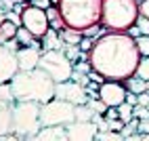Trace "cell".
Listing matches in <instances>:
<instances>
[{
    "label": "cell",
    "instance_id": "cell-1",
    "mask_svg": "<svg viewBox=\"0 0 149 141\" xmlns=\"http://www.w3.org/2000/svg\"><path fill=\"white\" fill-rule=\"evenodd\" d=\"M88 61L93 69L99 72L105 80H128L134 76L141 53L136 40L128 32H107L95 38L93 48L88 51Z\"/></svg>",
    "mask_w": 149,
    "mask_h": 141
},
{
    "label": "cell",
    "instance_id": "cell-2",
    "mask_svg": "<svg viewBox=\"0 0 149 141\" xmlns=\"http://www.w3.org/2000/svg\"><path fill=\"white\" fill-rule=\"evenodd\" d=\"M57 82L42 72L40 67L36 69H19L11 80V93L15 101H36L44 103L55 97Z\"/></svg>",
    "mask_w": 149,
    "mask_h": 141
},
{
    "label": "cell",
    "instance_id": "cell-3",
    "mask_svg": "<svg viewBox=\"0 0 149 141\" xmlns=\"http://www.w3.org/2000/svg\"><path fill=\"white\" fill-rule=\"evenodd\" d=\"M59 13L67 27L84 32V29L101 23L103 0H59Z\"/></svg>",
    "mask_w": 149,
    "mask_h": 141
},
{
    "label": "cell",
    "instance_id": "cell-4",
    "mask_svg": "<svg viewBox=\"0 0 149 141\" xmlns=\"http://www.w3.org/2000/svg\"><path fill=\"white\" fill-rule=\"evenodd\" d=\"M136 0H103L101 25L109 32H128L139 19Z\"/></svg>",
    "mask_w": 149,
    "mask_h": 141
},
{
    "label": "cell",
    "instance_id": "cell-5",
    "mask_svg": "<svg viewBox=\"0 0 149 141\" xmlns=\"http://www.w3.org/2000/svg\"><path fill=\"white\" fill-rule=\"evenodd\" d=\"M42 128L40 103L36 101H15L13 103V133L17 139H36V133Z\"/></svg>",
    "mask_w": 149,
    "mask_h": 141
},
{
    "label": "cell",
    "instance_id": "cell-6",
    "mask_svg": "<svg viewBox=\"0 0 149 141\" xmlns=\"http://www.w3.org/2000/svg\"><path fill=\"white\" fill-rule=\"evenodd\" d=\"M76 120V105L65 101V99L53 97L48 101L40 103V122L42 126H67Z\"/></svg>",
    "mask_w": 149,
    "mask_h": 141
},
{
    "label": "cell",
    "instance_id": "cell-7",
    "mask_svg": "<svg viewBox=\"0 0 149 141\" xmlns=\"http://www.w3.org/2000/svg\"><path fill=\"white\" fill-rule=\"evenodd\" d=\"M38 67L46 72L55 82H63V80H69L74 74V63L63 51L59 48H51V51H42L40 55V63Z\"/></svg>",
    "mask_w": 149,
    "mask_h": 141
},
{
    "label": "cell",
    "instance_id": "cell-8",
    "mask_svg": "<svg viewBox=\"0 0 149 141\" xmlns=\"http://www.w3.org/2000/svg\"><path fill=\"white\" fill-rule=\"evenodd\" d=\"M21 25L29 29L38 40H42V36L51 29V21H48L46 8L38 6V4H27L21 11Z\"/></svg>",
    "mask_w": 149,
    "mask_h": 141
},
{
    "label": "cell",
    "instance_id": "cell-9",
    "mask_svg": "<svg viewBox=\"0 0 149 141\" xmlns=\"http://www.w3.org/2000/svg\"><path fill=\"white\" fill-rule=\"evenodd\" d=\"M126 93H128V88L120 80H103V82L99 84V99H101L107 107H118L120 103H124Z\"/></svg>",
    "mask_w": 149,
    "mask_h": 141
},
{
    "label": "cell",
    "instance_id": "cell-10",
    "mask_svg": "<svg viewBox=\"0 0 149 141\" xmlns=\"http://www.w3.org/2000/svg\"><path fill=\"white\" fill-rule=\"evenodd\" d=\"M55 97L59 99H65V101L74 103V105H80V103H86L88 101V95L86 90L80 82H76V80H63V82H57L55 86Z\"/></svg>",
    "mask_w": 149,
    "mask_h": 141
},
{
    "label": "cell",
    "instance_id": "cell-11",
    "mask_svg": "<svg viewBox=\"0 0 149 141\" xmlns=\"http://www.w3.org/2000/svg\"><path fill=\"white\" fill-rule=\"evenodd\" d=\"M15 55H17L19 69H36L38 63H40V55H42V42L36 40L34 44L19 46Z\"/></svg>",
    "mask_w": 149,
    "mask_h": 141
},
{
    "label": "cell",
    "instance_id": "cell-12",
    "mask_svg": "<svg viewBox=\"0 0 149 141\" xmlns=\"http://www.w3.org/2000/svg\"><path fill=\"white\" fill-rule=\"evenodd\" d=\"M65 128H67V139L69 141H91L99 133V128L93 120H74Z\"/></svg>",
    "mask_w": 149,
    "mask_h": 141
},
{
    "label": "cell",
    "instance_id": "cell-13",
    "mask_svg": "<svg viewBox=\"0 0 149 141\" xmlns=\"http://www.w3.org/2000/svg\"><path fill=\"white\" fill-rule=\"evenodd\" d=\"M19 72L17 55L6 44H0V82H11L13 76Z\"/></svg>",
    "mask_w": 149,
    "mask_h": 141
},
{
    "label": "cell",
    "instance_id": "cell-14",
    "mask_svg": "<svg viewBox=\"0 0 149 141\" xmlns=\"http://www.w3.org/2000/svg\"><path fill=\"white\" fill-rule=\"evenodd\" d=\"M13 103L15 101L0 99V137L13 133Z\"/></svg>",
    "mask_w": 149,
    "mask_h": 141
},
{
    "label": "cell",
    "instance_id": "cell-15",
    "mask_svg": "<svg viewBox=\"0 0 149 141\" xmlns=\"http://www.w3.org/2000/svg\"><path fill=\"white\" fill-rule=\"evenodd\" d=\"M36 139H53V141H65L67 139V128L65 126H59V124H53V126H42L40 130L36 133Z\"/></svg>",
    "mask_w": 149,
    "mask_h": 141
},
{
    "label": "cell",
    "instance_id": "cell-16",
    "mask_svg": "<svg viewBox=\"0 0 149 141\" xmlns=\"http://www.w3.org/2000/svg\"><path fill=\"white\" fill-rule=\"evenodd\" d=\"M65 42L61 40L59 36V29H48V32L42 36V51H51V48H59V51H63Z\"/></svg>",
    "mask_w": 149,
    "mask_h": 141
},
{
    "label": "cell",
    "instance_id": "cell-17",
    "mask_svg": "<svg viewBox=\"0 0 149 141\" xmlns=\"http://www.w3.org/2000/svg\"><path fill=\"white\" fill-rule=\"evenodd\" d=\"M59 36H61V40L65 44H80V40L84 38L82 32H78V29H72V27H63L61 32H59Z\"/></svg>",
    "mask_w": 149,
    "mask_h": 141
},
{
    "label": "cell",
    "instance_id": "cell-18",
    "mask_svg": "<svg viewBox=\"0 0 149 141\" xmlns=\"http://www.w3.org/2000/svg\"><path fill=\"white\" fill-rule=\"evenodd\" d=\"M124 84H126V88L130 90V93H136V95L147 90V80L139 78V76H130L128 80H124Z\"/></svg>",
    "mask_w": 149,
    "mask_h": 141
},
{
    "label": "cell",
    "instance_id": "cell-19",
    "mask_svg": "<svg viewBox=\"0 0 149 141\" xmlns=\"http://www.w3.org/2000/svg\"><path fill=\"white\" fill-rule=\"evenodd\" d=\"M17 40H19V44H21V46H25V44H34L36 42V36L32 34V32H29V29H25L23 25H19V29H17V36H15Z\"/></svg>",
    "mask_w": 149,
    "mask_h": 141
},
{
    "label": "cell",
    "instance_id": "cell-20",
    "mask_svg": "<svg viewBox=\"0 0 149 141\" xmlns=\"http://www.w3.org/2000/svg\"><path fill=\"white\" fill-rule=\"evenodd\" d=\"M132 103H128V101H124V103H120V105H118V118H120L122 120V122L126 124L128 122V120H132L134 118V114H132Z\"/></svg>",
    "mask_w": 149,
    "mask_h": 141
},
{
    "label": "cell",
    "instance_id": "cell-21",
    "mask_svg": "<svg viewBox=\"0 0 149 141\" xmlns=\"http://www.w3.org/2000/svg\"><path fill=\"white\" fill-rule=\"evenodd\" d=\"M95 112L93 107H88V103H80L76 105V120H93Z\"/></svg>",
    "mask_w": 149,
    "mask_h": 141
},
{
    "label": "cell",
    "instance_id": "cell-22",
    "mask_svg": "<svg viewBox=\"0 0 149 141\" xmlns=\"http://www.w3.org/2000/svg\"><path fill=\"white\" fill-rule=\"evenodd\" d=\"M134 40H136V46H139L141 57H147L149 55V34H139Z\"/></svg>",
    "mask_w": 149,
    "mask_h": 141
},
{
    "label": "cell",
    "instance_id": "cell-23",
    "mask_svg": "<svg viewBox=\"0 0 149 141\" xmlns=\"http://www.w3.org/2000/svg\"><path fill=\"white\" fill-rule=\"evenodd\" d=\"M134 76L143 78V80H149V55H147V57H141V61H139V67H136Z\"/></svg>",
    "mask_w": 149,
    "mask_h": 141
},
{
    "label": "cell",
    "instance_id": "cell-24",
    "mask_svg": "<svg viewBox=\"0 0 149 141\" xmlns=\"http://www.w3.org/2000/svg\"><path fill=\"white\" fill-rule=\"evenodd\" d=\"M95 139H99V141H107V139L116 141V139H124V137H122V133H118V130H109L107 128V130H99Z\"/></svg>",
    "mask_w": 149,
    "mask_h": 141
},
{
    "label": "cell",
    "instance_id": "cell-25",
    "mask_svg": "<svg viewBox=\"0 0 149 141\" xmlns=\"http://www.w3.org/2000/svg\"><path fill=\"white\" fill-rule=\"evenodd\" d=\"M86 103H88V107H93L95 114H105V112H107V105H105L99 97H97V99H88Z\"/></svg>",
    "mask_w": 149,
    "mask_h": 141
},
{
    "label": "cell",
    "instance_id": "cell-26",
    "mask_svg": "<svg viewBox=\"0 0 149 141\" xmlns=\"http://www.w3.org/2000/svg\"><path fill=\"white\" fill-rule=\"evenodd\" d=\"M132 114H134V118H139V120L149 118V105H141V103H136V105L132 107Z\"/></svg>",
    "mask_w": 149,
    "mask_h": 141
},
{
    "label": "cell",
    "instance_id": "cell-27",
    "mask_svg": "<svg viewBox=\"0 0 149 141\" xmlns=\"http://www.w3.org/2000/svg\"><path fill=\"white\" fill-rule=\"evenodd\" d=\"M134 25L139 27V32H141V34H149V17L139 15V19H136V23H134Z\"/></svg>",
    "mask_w": 149,
    "mask_h": 141
},
{
    "label": "cell",
    "instance_id": "cell-28",
    "mask_svg": "<svg viewBox=\"0 0 149 141\" xmlns=\"http://www.w3.org/2000/svg\"><path fill=\"white\" fill-rule=\"evenodd\" d=\"M93 44H95V40H91L88 36H84V38L80 40V44H78V46H80V51H82V53H88V51L93 48Z\"/></svg>",
    "mask_w": 149,
    "mask_h": 141
},
{
    "label": "cell",
    "instance_id": "cell-29",
    "mask_svg": "<svg viewBox=\"0 0 149 141\" xmlns=\"http://www.w3.org/2000/svg\"><path fill=\"white\" fill-rule=\"evenodd\" d=\"M139 13L149 17V0H141V2H139Z\"/></svg>",
    "mask_w": 149,
    "mask_h": 141
},
{
    "label": "cell",
    "instance_id": "cell-30",
    "mask_svg": "<svg viewBox=\"0 0 149 141\" xmlns=\"http://www.w3.org/2000/svg\"><path fill=\"white\" fill-rule=\"evenodd\" d=\"M139 133H149V118L139 120Z\"/></svg>",
    "mask_w": 149,
    "mask_h": 141
},
{
    "label": "cell",
    "instance_id": "cell-31",
    "mask_svg": "<svg viewBox=\"0 0 149 141\" xmlns=\"http://www.w3.org/2000/svg\"><path fill=\"white\" fill-rule=\"evenodd\" d=\"M4 19H6V13H2V11H0V23H2Z\"/></svg>",
    "mask_w": 149,
    "mask_h": 141
},
{
    "label": "cell",
    "instance_id": "cell-32",
    "mask_svg": "<svg viewBox=\"0 0 149 141\" xmlns=\"http://www.w3.org/2000/svg\"><path fill=\"white\" fill-rule=\"evenodd\" d=\"M2 6H4V0H0V11H2Z\"/></svg>",
    "mask_w": 149,
    "mask_h": 141
},
{
    "label": "cell",
    "instance_id": "cell-33",
    "mask_svg": "<svg viewBox=\"0 0 149 141\" xmlns=\"http://www.w3.org/2000/svg\"><path fill=\"white\" fill-rule=\"evenodd\" d=\"M136 2H141V0H136Z\"/></svg>",
    "mask_w": 149,
    "mask_h": 141
}]
</instances>
